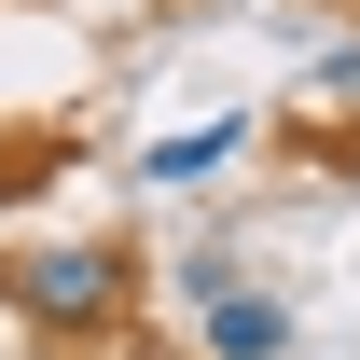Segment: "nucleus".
<instances>
[{"label": "nucleus", "instance_id": "1", "mask_svg": "<svg viewBox=\"0 0 360 360\" xmlns=\"http://www.w3.org/2000/svg\"><path fill=\"white\" fill-rule=\"evenodd\" d=\"M0 291L42 319V333H97V319L125 305V264H111L97 236H70V250H14V264H0Z\"/></svg>", "mask_w": 360, "mask_h": 360}, {"label": "nucleus", "instance_id": "2", "mask_svg": "<svg viewBox=\"0 0 360 360\" xmlns=\"http://www.w3.org/2000/svg\"><path fill=\"white\" fill-rule=\"evenodd\" d=\"M194 319H208V360H291V305H277V291L194 277Z\"/></svg>", "mask_w": 360, "mask_h": 360}, {"label": "nucleus", "instance_id": "3", "mask_svg": "<svg viewBox=\"0 0 360 360\" xmlns=\"http://www.w3.org/2000/svg\"><path fill=\"white\" fill-rule=\"evenodd\" d=\"M236 139H250V125H194V139H153V153H139V180H167V194H180V180H208V167H222Z\"/></svg>", "mask_w": 360, "mask_h": 360}, {"label": "nucleus", "instance_id": "4", "mask_svg": "<svg viewBox=\"0 0 360 360\" xmlns=\"http://www.w3.org/2000/svg\"><path fill=\"white\" fill-rule=\"evenodd\" d=\"M305 84L333 97V111H360V42H333V56H319V70H305Z\"/></svg>", "mask_w": 360, "mask_h": 360}]
</instances>
